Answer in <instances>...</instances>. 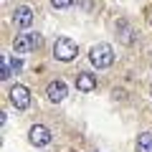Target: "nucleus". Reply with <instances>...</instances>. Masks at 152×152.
<instances>
[{
  "mask_svg": "<svg viewBox=\"0 0 152 152\" xmlns=\"http://www.w3.org/2000/svg\"><path fill=\"white\" fill-rule=\"evenodd\" d=\"M89 58H91V64L96 69H109L114 64V51L109 43H96L91 48V53H89Z\"/></svg>",
  "mask_w": 152,
  "mask_h": 152,
  "instance_id": "1",
  "label": "nucleus"
},
{
  "mask_svg": "<svg viewBox=\"0 0 152 152\" xmlns=\"http://www.w3.org/2000/svg\"><path fill=\"white\" fill-rule=\"evenodd\" d=\"M76 53H79V48H76V43L71 41V38H66V36H61L58 41L53 43V56L58 61H64V64H69V61H74L76 58Z\"/></svg>",
  "mask_w": 152,
  "mask_h": 152,
  "instance_id": "2",
  "label": "nucleus"
},
{
  "mask_svg": "<svg viewBox=\"0 0 152 152\" xmlns=\"http://www.w3.org/2000/svg\"><path fill=\"white\" fill-rule=\"evenodd\" d=\"M38 43H41V36H38V33H23V36H18L15 41H13V48H15V53L26 56V53H31Z\"/></svg>",
  "mask_w": 152,
  "mask_h": 152,
  "instance_id": "3",
  "label": "nucleus"
},
{
  "mask_svg": "<svg viewBox=\"0 0 152 152\" xmlns=\"http://www.w3.org/2000/svg\"><path fill=\"white\" fill-rule=\"evenodd\" d=\"M10 104L15 109H28L31 107V91H28V86H23V84H15V86H10Z\"/></svg>",
  "mask_w": 152,
  "mask_h": 152,
  "instance_id": "4",
  "label": "nucleus"
},
{
  "mask_svg": "<svg viewBox=\"0 0 152 152\" xmlns=\"http://www.w3.org/2000/svg\"><path fill=\"white\" fill-rule=\"evenodd\" d=\"M28 140H31V145H36V147H46L51 142V129L43 127V124H33L31 132H28Z\"/></svg>",
  "mask_w": 152,
  "mask_h": 152,
  "instance_id": "5",
  "label": "nucleus"
},
{
  "mask_svg": "<svg viewBox=\"0 0 152 152\" xmlns=\"http://www.w3.org/2000/svg\"><path fill=\"white\" fill-rule=\"evenodd\" d=\"M13 23H15L18 28H28L33 23V10L28 5H20L15 8V13H13Z\"/></svg>",
  "mask_w": 152,
  "mask_h": 152,
  "instance_id": "6",
  "label": "nucleus"
},
{
  "mask_svg": "<svg viewBox=\"0 0 152 152\" xmlns=\"http://www.w3.org/2000/svg\"><path fill=\"white\" fill-rule=\"evenodd\" d=\"M46 96H48L53 104L64 102V99H66V84L64 81H51L48 89H46Z\"/></svg>",
  "mask_w": 152,
  "mask_h": 152,
  "instance_id": "7",
  "label": "nucleus"
},
{
  "mask_svg": "<svg viewBox=\"0 0 152 152\" xmlns=\"http://www.w3.org/2000/svg\"><path fill=\"white\" fill-rule=\"evenodd\" d=\"M76 89H79V91H94V89H96V76L79 74L76 76Z\"/></svg>",
  "mask_w": 152,
  "mask_h": 152,
  "instance_id": "8",
  "label": "nucleus"
},
{
  "mask_svg": "<svg viewBox=\"0 0 152 152\" xmlns=\"http://www.w3.org/2000/svg\"><path fill=\"white\" fill-rule=\"evenodd\" d=\"M137 152H152V132H142L137 137Z\"/></svg>",
  "mask_w": 152,
  "mask_h": 152,
  "instance_id": "9",
  "label": "nucleus"
},
{
  "mask_svg": "<svg viewBox=\"0 0 152 152\" xmlns=\"http://www.w3.org/2000/svg\"><path fill=\"white\" fill-rule=\"evenodd\" d=\"M119 28H122V36H119V41H122V43H132V41H134V38H132V31L124 26V23H122Z\"/></svg>",
  "mask_w": 152,
  "mask_h": 152,
  "instance_id": "10",
  "label": "nucleus"
},
{
  "mask_svg": "<svg viewBox=\"0 0 152 152\" xmlns=\"http://www.w3.org/2000/svg\"><path fill=\"white\" fill-rule=\"evenodd\" d=\"M10 76V66H8V58L3 56V69H0V79H8Z\"/></svg>",
  "mask_w": 152,
  "mask_h": 152,
  "instance_id": "11",
  "label": "nucleus"
},
{
  "mask_svg": "<svg viewBox=\"0 0 152 152\" xmlns=\"http://www.w3.org/2000/svg\"><path fill=\"white\" fill-rule=\"evenodd\" d=\"M71 3H74V0H51V5H53V8H69Z\"/></svg>",
  "mask_w": 152,
  "mask_h": 152,
  "instance_id": "12",
  "label": "nucleus"
}]
</instances>
